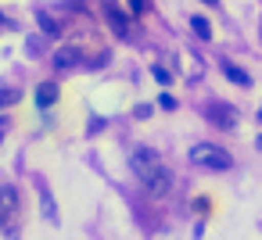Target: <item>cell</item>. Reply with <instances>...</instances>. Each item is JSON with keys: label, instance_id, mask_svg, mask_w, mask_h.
Returning <instances> with one entry per match:
<instances>
[{"label": "cell", "instance_id": "obj_6", "mask_svg": "<svg viewBox=\"0 0 262 240\" xmlns=\"http://www.w3.org/2000/svg\"><path fill=\"white\" fill-rule=\"evenodd\" d=\"M18 208V190L15 186H0V219H8Z\"/></svg>", "mask_w": 262, "mask_h": 240}, {"label": "cell", "instance_id": "obj_12", "mask_svg": "<svg viewBox=\"0 0 262 240\" xmlns=\"http://www.w3.org/2000/svg\"><path fill=\"white\" fill-rule=\"evenodd\" d=\"M22 101V90H0V111H4V108H11V104H18Z\"/></svg>", "mask_w": 262, "mask_h": 240}, {"label": "cell", "instance_id": "obj_4", "mask_svg": "<svg viewBox=\"0 0 262 240\" xmlns=\"http://www.w3.org/2000/svg\"><path fill=\"white\" fill-rule=\"evenodd\" d=\"M208 122L212 126H219V129H233L237 126V111L230 108V104H208Z\"/></svg>", "mask_w": 262, "mask_h": 240}, {"label": "cell", "instance_id": "obj_8", "mask_svg": "<svg viewBox=\"0 0 262 240\" xmlns=\"http://www.w3.org/2000/svg\"><path fill=\"white\" fill-rule=\"evenodd\" d=\"M54 101H58V86H54V83H40V86H36V108L47 111Z\"/></svg>", "mask_w": 262, "mask_h": 240}, {"label": "cell", "instance_id": "obj_19", "mask_svg": "<svg viewBox=\"0 0 262 240\" xmlns=\"http://www.w3.org/2000/svg\"><path fill=\"white\" fill-rule=\"evenodd\" d=\"M0 26H8V18H4V15H0Z\"/></svg>", "mask_w": 262, "mask_h": 240}, {"label": "cell", "instance_id": "obj_9", "mask_svg": "<svg viewBox=\"0 0 262 240\" xmlns=\"http://www.w3.org/2000/svg\"><path fill=\"white\" fill-rule=\"evenodd\" d=\"M223 76H226L230 83H237V86H251V76H248L241 65H233V61H223Z\"/></svg>", "mask_w": 262, "mask_h": 240}, {"label": "cell", "instance_id": "obj_11", "mask_svg": "<svg viewBox=\"0 0 262 240\" xmlns=\"http://www.w3.org/2000/svg\"><path fill=\"white\" fill-rule=\"evenodd\" d=\"M36 22H40V29H43L47 36H58V33H61V29H58V22H54L47 11H40V15H36Z\"/></svg>", "mask_w": 262, "mask_h": 240}, {"label": "cell", "instance_id": "obj_7", "mask_svg": "<svg viewBox=\"0 0 262 240\" xmlns=\"http://www.w3.org/2000/svg\"><path fill=\"white\" fill-rule=\"evenodd\" d=\"M104 15H108V26L115 29V36H126V33H129V22H126V15H122L115 4H108V8H104Z\"/></svg>", "mask_w": 262, "mask_h": 240}, {"label": "cell", "instance_id": "obj_10", "mask_svg": "<svg viewBox=\"0 0 262 240\" xmlns=\"http://www.w3.org/2000/svg\"><path fill=\"white\" fill-rule=\"evenodd\" d=\"M190 29H194V36H201V40H212V26H208V18H190Z\"/></svg>", "mask_w": 262, "mask_h": 240}, {"label": "cell", "instance_id": "obj_15", "mask_svg": "<svg viewBox=\"0 0 262 240\" xmlns=\"http://www.w3.org/2000/svg\"><path fill=\"white\" fill-rule=\"evenodd\" d=\"M129 11H133V15H144V11H147V0H129Z\"/></svg>", "mask_w": 262, "mask_h": 240}, {"label": "cell", "instance_id": "obj_13", "mask_svg": "<svg viewBox=\"0 0 262 240\" xmlns=\"http://www.w3.org/2000/svg\"><path fill=\"white\" fill-rule=\"evenodd\" d=\"M26 51H29V54H40V51H43V40H40V36H29V40H26Z\"/></svg>", "mask_w": 262, "mask_h": 240}, {"label": "cell", "instance_id": "obj_5", "mask_svg": "<svg viewBox=\"0 0 262 240\" xmlns=\"http://www.w3.org/2000/svg\"><path fill=\"white\" fill-rule=\"evenodd\" d=\"M51 61H54V68H58V72H69V68L83 65V51H79V47H58Z\"/></svg>", "mask_w": 262, "mask_h": 240}, {"label": "cell", "instance_id": "obj_17", "mask_svg": "<svg viewBox=\"0 0 262 240\" xmlns=\"http://www.w3.org/2000/svg\"><path fill=\"white\" fill-rule=\"evenodd\" d=\"M4 129H8V118H4V122H0V136H4Z\"/></svg>", "mask_w": 262, "mask_h": 240}, {"label": "cell", "instance_id": "obj_16", "mask_svg": "<svg viewBox=\"0 0 262 240\" xmlns=\"http://www.w3.org/2000/svg\"><path fill=\"white\" fill-rule=\"evenodd\" d=\"M151 72H155V79H158V83H169V72H165V68H162V65H155V68H151Z\"/></svg>", "mask_w": 262, "mask_h": 240}, {"label": "cell", "instance_id": "obj_20", "mask_svg": "<svg viewBox=\"0 0 262 240\" xmlns=\"http://www.w3.org/2000/svg\"><path fill=\"white\" fill-rule=\"evenodd\" d=\"M255 143H258V151H262V136H258V140H255Z\"/></svg>", "mask_w": 262, "mask_h": 240}, {"label": "cell", "instance_id": "obj_18", "mask_svg": "<svg viewBox=\"0 0 262 240\" xmlns=\"http://www.w3.org/2000/svg\"><path fill=\"white\" fill-rule=\"evenodd\" d=\"M205 4H208V8H215V4H219V0H205Z\"/></svg>", "mask_w": 262, "mask_h": 240}, {"label": "cell", "instance_id": "obj_21", "mask_svg": "<svg viewBox=\"0 0 262 240\" xmlns=\"http://www.w3.org/2000/svg\"><path fill=\"white\" fill-rule=\"evenodd\" d=\"M258 122H262V111H258Z\"/></svg>", "mask_w": 262, "mask_h": 240}, {"label": "cell", "instance_id": "obj_2", "mask_svg": "<svg viewBox=\"0 0 262 240\" xmlns=\"http://www.w3.org/2000/svg\"><path fill=\"white\" fill-rule=\"evenodd\" d=\"M158 165H162L158 151H151V147H133V151H129V169L137 172V179L151 176V172H155Z\"/></svg>", "mask_w": 262, "mask_h": 240}, {"label": "cell", "instance_id": "obj_3", "mask_svg": "<svg viewBox=\"0 0 262 240\" xmlns=\"http://www.w3.org/2000/svg\"><path fill=\"white\" fill-rule=\"evenodd\" d=\"M140 183L147 186V194H155V197H162V194H169V190H172V172H169L165 165H158V169H155L151 176H144Z\"/></svg>", "mask_w": 262, "mask_h": 240}, {"label": "cell", "instance_id": "obj_14", "mask_svg": "<svg viewBox=\"0 0 262 240\" xmlns=\"http://www.w3.org/2000/svg\"><path fill=\"white\" fill-rule=\"evenodd\" d=\"M158 108H165V111H172V108H176V97H169V93H162V97H158Z\"/></svg>", "mask_w": 262, "mask_h": 240}, {"label": "cell", "instance_id": "obj_1", "mask_svg": "<svg viewBox=\"0 0 262 240\" xmlns=\"http://www.w3.org/2000/svg\"><path fill=\"white\" fill-rule=\"evenodd\" d=\"M190 161L198 169H208V172H226L233 165V154L219 143H194L190 147Z\"/></svg>", "mask_w": 262, "mask_h": 240}]
</instances>
